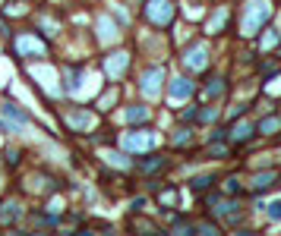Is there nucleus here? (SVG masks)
<instances>
[{"mask_svg":"<svg viewBox=\"0 0 281 236\" xmlns=\"http://www.w3.org/2000/svg\"><path fill=\"white\" fill-rule=\"evenodd\" d=\"M120 145L126 148V151H149L152 145H155V132L152 129H133V132H126L123 139H120Z\"/></svg>","mask_w":281,"mask_h":236,"instance_id":"3","label":"nucleus"},{"mask_svg":"<svg viewBox=\"0 0 281 236\" xmlns=\"http://www.w3.org/2000/svg\"><path fill=\"white\" fill-rule=\"evenodd\" d=\"M63 76H66V91H76L79 89V85H82V82H79V79H82V70H79V66H66V73H63Z\"/></svg>","mask_w":281,"mask_h":236,"instance_id":"15","label":"nucleus"},{"mask_svg":"<svg viewBox=\"0 0 281 236\" xmlns=\"http://www.w3.org/2000/svg\"><path fill=\"white\" fill-rule=\"evenodd\" d=\"M70 126H73V129H89V126H92V113H85V110L70 113Z\"/></svg>","mask_w":281,"mask_h":236,"instance_id":"16","label":"nucleus"},{"mask_svg":"<svg viewBox=\"0 0 281 236\" xmlns=\"http://www.w3.org/2000/svg\"><path fill=\"white\" fill-rule=\"evenodd\" d=\"M272 186H278V173L275 170H265L253 177V192H269Z\"/></svg>","mask_w":281,"mask_h":236,"instance_id":"10","label":"nucleus"},{"mask_svg":"<svg viewBox=\"0 0 281 236\" xmlns=\"http://www.w3.org/2000/svg\"><path fill=\"white\" fill-rule=\"evenodd\" d=\"M183 66L186 70H205L209 66V47L205 44H193L183 51Z\"/></svg>","mask_w":281,"mask_h":236,"instance_id":"5","label":"nucleus"},{"mask_svg":"<svg viewBox=\"0 0 281 236\" xmlns=\"http://www.w3.org/2000/svg\"><path fill=\"white\" fill-rule=\"evenodd\" d=\"M212 183H215V180H212V177H196V180H193V192H205V189H209Z\"/></svg>","mask_w":281,"mask_h":236,"instance_id":"23","label":"nucleus"},{"mask_svg":"<svg viewBox=\"0 0 281 236\" xmlns=\"http://www.w3.org/2000/svg\"><path fill=\"white\" fill-rule=\"evenodd\" d=\"M196 230H199V233H209V236H212V233H218V227H215V224H199Z\"/></svg>","mask_w":281,"mask_h":236,"instance_id":"27","label":"nucleus"},{"mask_svg":"<svg viewBox=\"0 0 281 236\" xmlns=\"http://www.w3.org/2000/svg\"><path fill=\"white\" fill-rule=\"evenodd\" d=\"M183 120H190V123H193V120H199V110H196V107H190V110H183Z\"/></svg>","mask_w":281,"mask_h":236,"instance_id":"28","label":"nucleus"},{"mask_svg":"<svg viewBox=\"0 0 281 236\" xmlns=\"http://www.w3.org/2000/svg\"><path fill=\"white\" fill-rule=\"evenodd\" d=\"M227 16H231V10H227V6H218L215 16H212V19H209V25H205V32H209V35H221V32H224V22H227Z\"/></svg>","mask_w":281,"mask_h":236,"instance_id":"9","label":"nucleus"},{"mask_svg":"<svg viewBox=\"0 0 281 236\" xmlns=\"http://www.w3.org/2000/svg\"><path fill=\"white\" fill-rule=\"evenodd\" d=\"M224 91V79H209V85H205V98H218V94Z\"/></svg>","mask_w":281,"mask_h":236,"instance_id":"20","label":"nucleus"},{"mask_svg":"<svg viewBox=\"0 0 281 236\" xmlns=\"http://www.w3.org/2000/svg\"><path fill=\"white\" fill-rule=\"evenodd\" d=\"M16 218H19V205H16V201L3 205V211H0V224H13Z\"/></svg>","mask_w":281,"mask_h":236,"instance_id":"18","label":"nucleus"},{"mask_svg":"<svg viewBox=\"0 0 281 236\" xmlns=\"http://www.w3.org/2000/svg\"><path fill=\"white\" fill-rule=\"evenodd\" d=\"M224 189H227V192H240V180H237V177H231V180H227V186H224Z\"/></svg>","mask_w":281,"mask_h":236,"instance_id":"26","label":"nucleus"},{"mask_svg":"<svg viewBox=\"0 0 281 236\" xmlns=\"http://www.w3.org/2000/svg\"><path fill=\"white\" fill-rule=\"evenodd\" d=\"M145 19L152 25H171L174 19V3L171 0H145Z\"/></svg>","mask_w":281,"mask_h":236,"instance_id":"2","label":"nucleus"},{"mask_svg":"<svg viewBox=\"0 0 281 236\" xmlns=\"http://www.w3.org/2000/svg\"><path fill=\"white\" fill-rule=\"evenodd\" d=\"M149 117H152L149 107H130V110H126V123H145Z\"/></svg>","mask_w":281,"mask_h":236,"instance_id":"17","label":"nucleus"},{"mask_svg":"<svg viewBox=\"0 0 281 236\" xmlns=\"http://www.w3.org/2000/svg\"><path fill=\"white\" fill-rule=\"evenodd\" d=\"M126 66H130V57H126L123 51L111 54V57L104 60V70H108V76H111V79H120V76L126 73Z\"/></svg>","mask_w":281,"mask_h":236,"instance_id":"6","label":"nucleus"},{"mask_svg":"<svg viewBox=\"0 0 281 236\" xmlns=\"http://www.w3.org/2000/svg\"><path fill=\"white\" fill-rule=\"evenodd\" d=\"M215 117H218V110H215V107H212V110H199V120H202V123H212Z\"/></svg>","mask_w":281,"mask_h":236,"instance_id":"24","label":"nucleus"},{"mask_svg":"<svg viewBox=\"0 0 281 236\" xmlns=\"http://www.w3.org/2000/svg\"><path fill=\"white\" fill-rule=\"evenodd\" d=\"M161 85H164V70L161 66H152V70L142 73V82H139V91L145 94V98L155 101L158 94H161Z\"/></svg>","mask_w":281,"mask_h":236,"instance_id":"4","label":"nucleus"},{"mask_svg":"<svg viewBox=\"0 0 281 236\" xmlns=\"http://www.w3.org/2000/svg\"><path fill=\"white\" fill-rule=\"evenodd\" d=\"M275 44H278V32L275 29H269V32H265V38H259V51H272Z\"/></svg>","mask_w":281,"mask_h":236,"instance_id":"21","label":"nucleus"},{"mask_svg":"<svg viewBox=\"0 0 281 236\" xmlns=\"http://www.w3.org/2000/svg\"><path fill=\"white\" fill-rule=\"evenodd\" d=\"M278 129H281V117H275V113H269L265 120H259V123H256V132H259V136H275Z\"/></svg>","mask_w":281,"mask_h":236,"instance_id":"12","label":"nucleus"},{"mask_svg":"<svg viewBox=\"0 0 281 236\" xmlns=\"http://www.w3.org/2000/svg\"><path fill=\"white\" fill-rule=\"evenodd\" d=\"M269 218H272V220H281V201H275V205H269Z\"/></svg>","mask_w":281,"mask_h":236,"instance_id":"25","label":"nucleus"},{"mask_svg":"<svg viewBox=\"0 0 281 236\" xmlns=\"http://www.w3.org/2000/svg\"><path fill=\"white\" fill-rule=\"evenodd\" d=\"M3 113H6V117H10V120H13V123H16V126H25V123H29V113H25L22 107L10 104V101H6V104H3Z\"/></svg>","mask_w":281,"mask_h":236,"instance_id":"13","label":"nucleus"},{"mask_svg":"<svg viewBox=\"0 0 281 236\" xmlns=\"http://www.w3.org/2000/svg\"><path fill=\"white\" fill-rule=\"evenodd\" d=\"M164 167H168V161H164L161 154H152V158H145L142 164H139V170L142 173H155V170H164Z\"/></svg>","mask_w":281,"mask_h":236,"instance_id":"14","label":"nucleus"},{"mask_svg":"<svg viewBox=\"0 0 281 236\" xmlns=\"http://www.w3.org/2000/svg\"><path fill=\"white\" fill-rule=\"evenodd\" d=\"M16 51L25 54V57H44V41H38V38H19Z\"/></svg>","mask_w":281,"mask_h":236,"instance_id":"8","label":"nucleus"},{"mask_svg":"<svg viewBox=\"0 0 281 236\" xmlns=\"http://www.w3.org/2000/svg\"><path fill=\"white\" fill-rule=\"evenodd\" d=\"M253 136H256V126H253V123H237V126L231 129V142H237V145L250 142Z\"/></svg>","mask_w":281,"mask_h":236,"instance_id":"11","label":"nucleus"},{"mask_svg":"<svg viewBox=\"0 0 281 236\" xmlns=\"http://www.w3.org/2000/svg\"><path fill=\"white\" fill-rule=\"evenodd\" d=\"M190 139H193V129H190V126H180V129L174 132V145H190Z\"/></svg>","mask_w":281,"mask_h":236,"instance_id":"22","label":"nucleus"},{"mask_svg":"<svg viewBox=\"0 0 281 236\" xmlns=\"http://www.w3.org/2000/svg\"><path fill=\"white\" fill-rule=\"evenodd\" d=\"M98 35H101V41H114V38H117L111 19H101V22H98Z\"/></svg>","mask_w":281,"mask_h":236,"instance_id":"19","label":"nucleus"},{"mask_svg":"<svg viewBox=\"0 0 281 236\" xmlns=\"http://www.w3.org/2000/svg\"><path fill=\"white\" fill-rule=\"evenodd\" d=\"M193 91H196V85H193L190 79H183V76H180V79H174V82L168 85V94H171V101H186V98H190Z\"/></svg>","mask_w":281,"mask_h":236,"instance_id":"7","label":"nucleus"},{"mask_svg":"<svg viewBox=\"0 0 281 236\" xmlns=\"http://www.w3.org/2000/svg\"><path fill=\"white\" fill-rule=\"evenodd\" d=\"M272 3L269 0H250V3L243 6V16H240V35L243 38H253L262 32V25L272 19Z\"/></svg>","mask_w":281,"mask_h":236,"instance_id":"1","label":"nucleus"}]
</instances>
